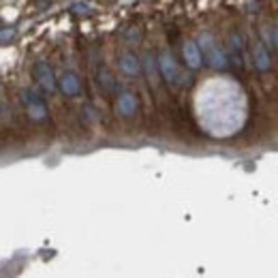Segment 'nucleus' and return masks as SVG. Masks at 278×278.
I'll return each mask as SVG.
<instances>
[{"label":"nucleus","mask_w":278,"mask_h":278,"mask_svg":"<svg viewBox=\"0 0 278 278\" xmlns=\"http://www.w3.org/2000/svg\"><path fill=\"white\" fill-rule=\"evenodd\" d=\"M22 97H24V105H26V111H28L30 118L37 120V122L47 118V105L43 103V99L37 97L33 90H26Z\"/></svg>","instance_id":"obj_3"},{"label":"nucleus","mask_w":278,"mask_h":278,"mask_svg":"<svg viewBox=\"0 0 278 278\" xmlns=\"http://www.w3.org/2000/svg\"><path fill=\"white\" fill-rule=\"evenodd\" d=\"M274 45H276V49H278V28L274 30Z\"/></svg>","instance_id":"obj_13"},{"label":"nucleus","mask_w":278,"mask_h":278,"mask_svg":"<svg viewBox=\"0 0 278 278\" xmlns=\"http://www.w3.org/2000/svg\"><path fill=\"white\" fill-rule=\"evenodd\" d=\"M157 67H159V73L165 81H169V84H178L180 79V69H178V63L173 60L171 51H161V56L157 60Z\"/></svg>","instance_id":"obj_2"},{"label":"nucleus","mask_w":278,"mask_h":278,"mask_svg":"<svg viewBox=\"0 0 278 278\" xmlns=\"http://www.w3.org/2000/svg\"><path fill=\"white\" fill-rule=\"evenodd\" d=\"M58 84H60V92H63L65 97H77L81 92V81L73 71H67V73L60 75Z\"/></svg>","instance_id":"obj_6"},{"label":"nucleus","mask_w":278,"mask_h":278,"mask_svg":"<svg viewBox=\"0 0 278 278\" xmlns=\"http://www.w3.org/2000/svg\"><path fill=\"white\" fill-rule=\"evenodd\" d=\"M253 63L259 71H263V73L272 69V56L267 54V49H265V45L261 43V41H257V43L253 45Z\"/></svg>","instance_id":"obj_8"},{"label":"nucleus","mask_w":278,"mask_h":278,"mask_svg":"<svg viewBox=\"0 0 278 278\" xmlns=\"http://www.w3.org/2000/svg\"><path fill=\"white\" fill-rule=\"evenodd\" d=\"M182 56H184V63H187L189 69H199L203 65L201 49L195 41H187V43L182 45Z\"/></svg>","instance_id":"obj_7"},{"label":"nucleus","mask_w":278,"mask_h":278,"mask_svg":"<svg viewBox=\"0 0 278 278\" xmlns=\"http://www.w3.org/2000/svg\"><path fill=\"white\" fill-rule=\"evenodd\" d=\"M120 69H122V73H127L131 77H137L141 73V63L137 60L135 54H122L120 56Z\"/></svg>","instance_id":"obj_9"},{"label":"nucleus","mask_w":278,"mask_h":278,"mask_svg":"<svg viewBox=\"0 0 278 278\" xmlns=\"http://www.w3.org/2000/svg\"><path fill=\"white\" fill-rule=\"evenodd\" d=\"M71 11H73V13H79V15H84V13L90 11V7H88L86 3H75V5H71Z\"/></svg>","instance_id":"obj_12"},{"label":"nucleus","mask_w":278,"mask_h":278,"mask_svg":"<svg viewBox=\"0 0 278 278\" xmlns=\"http://www.w3.org/2000/svg\"><path fill=\"white\" fill-rule=\"evenodd\" d=\"M197 45H199V49H201V56H203V60L208 63L212 69H225L227 67V54H225V49L216 43V39L212 37V35H208V33H203L201 37H199V41H197Z\"/></svg>","instance_id":"obj_1"},{"label":"nucleus","mask_w":278,"mask_h":278,"mask_svg":"<svg viewBox=\"0 0 278 278\" xmlns=\"http://www.w3.org/2000/svg\"><path fill=\"white\" fill-rule=\"evenodd\" d=\"M137 107H139V101H137V97L133 95V92H122V95L118 97V101H116V111L122 118L135 116Z\"/></svg>","instance_id":"obj_5"},{"label":"nucleus","mask_w":278,"mask_h":278,"mask_svg":"<svg viewBox=\"0 0 278 278\" xmlns=\"http://www.w3.org/2000/svg\"><path fill=\"white\" fill-rule=\"evenodd\" d=\"M33 77L37 79V84L43 88L45 92H54L56 90V75L47 63H37L33 67Z\"/></svg>","instance_id":"obj_4"},{"label":"nucleus","mask_w":278,"mask_h":278,"mask_svg":"<svg viewBox=\"0 0 278 278\" xmlns=\"http://www.w3.org/2000/svg\"><path fill=\"white\" fill-rule=\"evenodd\" d=\"M146 67H148V77H150V81L152 84H157V60H154L152 56H148L146 58Z\"/></svg>","instance_id":"obj_11"},{"label":"nucleus","mask_w":278,"mask_h":278,"mask_svg":"<svg viewBox=\"0 0 278 278\" xmlns=\"http://www.w3.org/2000/svg\"><path fill=\"white\" fill-rule=\"evenodd\" d=\"M17 37L15 28H0V45H7Z\"/></svg>","instance_id":"obj_10"}]
</instances>
